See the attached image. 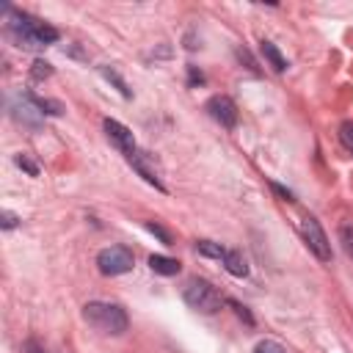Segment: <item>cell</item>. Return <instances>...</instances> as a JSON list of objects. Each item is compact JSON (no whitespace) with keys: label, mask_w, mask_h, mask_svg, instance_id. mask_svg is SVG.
<instances>
[{"label":"cell","mask_w":353,"mask_h":353,"mask_svg":"<svg viewBox=\"0 0 353 353\" xmlns=\"http://www.w3.org/2000/svg\"><path fill=\"white\" fill-rule=\"evenodd\" d=\"M254 353H287L276 339H262L256 347H254Z\"/></svg>","instance_id":"d6986e66"},{"label":"cell","mask_w":353,"mask_h":353,"mask_svg":"<svg viewBox=\"0 0 353 353\" xmlns=\"http://www.w3.org/2000/svg\"><path fill=\"white\" fill-rule=\"evenodd\" d=\"M298 229H301V237H303L306 248H309L320 262H331V243H328V237H325L320 221L312 218V215H306V218H301V226H298Z\"/></svg>","instance_id":"5b68a950"},{"label":"cell","mask_w":353,"mask_h":353,"mask_svg":"<svg viewBox=\"0 0 353 353\" xmlns=\"http://www.w3.org/2000/svg\"><path fill=\"white\" fill-rule=\"evenodd\" d=\"M204 83V72L199 66H188V85H201Z\"/></svg>","instance_id":"603a6c76"},{"label":"cell","mask_w":353,"mask_h":353,"mask_svg":"<svg viewBox=\"0 0 353 353\" xmlns=\"http://www.w3.org/2000/svg\"><path fill=\"white\" fill-rule=\"evenodd\" d=\"M149 268H152L154 273H160V276H176L182 265H179L176 259H171V256H163V254H152V256H149Z\"/></svg>","instance_id":"30bf717a"},{"label":"cell","mask_w":353,"mask_h":353,"mask_svg":"<svg viewBox=\"0 0 353 353\" xmlns=\"http://www.w3.org/2000/svg\"><path fill=\"white\" fill-rule=\"evenodd\" d=\"M41 110L33 105V99H30V94H25L17 105H14V119L17 121H22V124H28V127H39V121H41Z\"/></svg>","instance_id":"9c48e42d"},{"label":"cell","mask_w":353,"mask_h":353,"mask_svg":"<svg viewBox=\"0 0 353 353\" xmlns=\"http://www.w3.org/2000/svg\"><path fill=\"white\" fill-rule=\"evenodd\" d=\"M28 353H47V350H44V347H41L36 339H30V342H28Z\"/></svg>","instance_id":"484cf974"},{"label":"cell","mask_w":353,"mask_h":353,"mask_svg":"<svg viewBox=\"0 0 353 353\" xmlns=\"http://www.w3.org/2000/svg\"><path fill=\"white\" fill-rule=\"evenodd\" d=\"M237 58H240V61H245V63H248V69H251V72H259V69H256V63H254V58H251V52H248V50H237Z\"/></svg>","instance_id":"d4e9b609"},{"label":"cell","mask_w":353,"mask_h":353,"mask_svg":"<svg viewBox=\"0 0 353 353\" xmlns=\"http://www.w3.org/2000/svg\"><path fill=\"white\" fill-rule=\"evenodd\" d=\"M146 232H152V234H154V237H157L160 243L171 245V234H168V232H165V229H163L160 223H152V221H146Z\"/></svg>","instance_id":"ffe728a7"},{"label":"cell","mask_w":353,"mask_h":353,"mask_svg":"<svg viewBox=\"0 0 353 353\" xmlns=\"http://www.w3.org/2000/svg\"><path fill=\"white\" fill-rule=\"evenodd\" d=\"M270 188H273V190H276V193H279L284 201H295V199H292V190H287L284 185H279V182H270Z\"/></svg>","instance_id":"cb8c5ba5"},{"label":"cell","mask_w":353,"mask_h":353,"mask_svg":"<svg viewBox=\"0 0 353 353\" xmlns=\"http://www.w3.org/2000/svg\"><path fill=\"white\" fill-rule=\"evenodd\" d=\"M3 11H6V30L14 39V44L22 47V50H33L36 52V50H44V47H50V44H55L61 39L58 28L41 22L39 17H33L28 11L11 8V6H6Z\"/></svg>","instance_id":"6da1fadb"},{"label":"cell","mask_w":353,"mask_h":353,"mask_svg":"<svg viewBox=\"0 0 353 353\" xmlns=\"http://www.w3.org/2000/svg\"><path fill=\"white\" fill-rule=\"evenodd\" d=\"M221 262H223V268H226L232 276H237V279L248 276V262H245V256H243L240 251H226V256H223Z\"/></svg>","instance_id":"8fae6325"},{"label":"cell","mask_w":353,"mask_h":353,"mask_svg":"<svg viewBox=\"0 0 353 353\" xmlns=\"http://www.w3.org/2000/svg\"><path fill=\"white\" fill-rule=\"evenodd\" d=\"M196 251L201 256H210V259H223L226 256V248L221 243H212V240H196Z\"/></svg>","instance_id":"5bb4252c"},{"label":"cell","mask_w":353,"mask_h":353,"mask_svg":"<svg viewBox=\"0 0 353 353\" xmlns=\"http://www.w3.org/2000/svg\"><path fill=\"white\" fill-rule=\"evenodd\" d=\"M226 303H229V306H232V309H234V314H237V317H243V320H245V323H248V325H254V317H251V312H248V309H245V306H243V303H237V301H234V298H229V301H226Z\"/></svg>","instance_id":"44dd1931"},{"label":"cell","mask_w":353,"mask_h":353,"mask_svg":"<svg viewBox=\"0 0 353 353\" xmlns=\"http://www.w3.org/2000/svg\"><path fill=\"white\" fill-rule=\"evenodd\" d=\"M135 265V256L127 245H108L97 254V268L99 273L105 276H121V273H130Z\"/></svg>","instance_id":"277c9868"},{"label":"cell","mask_w":353,"mask_h":353,"mask_svg":"<svg viewBox=\"0 0 353 353\" xmlns=\"http://www.w3.org/2000/svg\"><path fill=\"white\" fill-rule=\"evenodd\" d=\"M182 298L190 309L201 312V314H212L223 306V295L207 281V279H188V284L182 287Z\"/></svg>","instance_id":"3957f363"},{"label":"cell","mask_w":353,"mask_h":353,"mask_svg":"<svg viewBox=\"0 0 353 353\" xmlns=\"http://www.w3.org/2000/svg\"><path fill=\"white\" fill-rule=\"evenodd\" d=\"M52 74V63H47V61H33V69H30V77L33 80H44V77H50Z\"/></svg>","instance_id":"2e32d148"},{"label":"cell","mask_w":353,"mask_h":353,"mask_svg":"<svg viewBox=\"0 0 353 353\" xmlns=\"http://www.w3.org/2000/svg\"><path fill=\"white\" fill-rule=\"evenodd\" d=\"M339 141H342V146H345L347 152H353V121H345V124L339 127Z\"/></svg>","instance_id":"ac0fdd59"},{"label":"cell","mask_w":353,"mask_h":353,"mask_svg":"<svg viewBox=\"0 0 353 353\" xmlns=\"http://www.w3.org/2000/svg\"><path fill=\"white\" fill-rule=\"evenodd\" d=\"M259 50H262L265 61L273 66V72H284V69H287V58L279 52V47H276L273 41H262V47H259Z\"/></svg>","instance_id":"7c38bea8"},{"label":"cell","mask_w":353,"mask_h":353,"mask_svg":"<svg viewBox=\"0 0 353 353\" xmlns=\"http://www.w3.org/2000/svg\"><path fill=\"white\" fill-rule=\"evenodd\" d=\"M339 243H342L345 254L353 259V223H339Z\"/></svg>","instance_id":"9a60e30c"},{"label":"cell","mask_w":353,"mask_h":353,"mask_svg":"<svg viewBox=\"0 0 353 353\" xmlns=\"http://www.w3.org/2000/svg\"><path fill=\"white\" fill-rule=\"evenodd\" d=\"M99 74H102V77H105L108 83H113V85L119 88V94H121V97H127V99L132 97V91L127 88V83H124V77H121V74H119V72H116L113 66H99Z\"/></svg>","instance_id":"4fadbf2b"},{"label":"cell","mask_w":353,"mask_h":353,"mask_svg":"<svg viewBox=\"0 0 353 353\" xmlns=\"http://www.w3.org/2000/svg\"><path fill=\"white\" fill-rule=\"evenodd\" d=\"M83 320L88 325H94L97 331L110 334V336L124 334L127 325H130L127 312L119 303H110V301H91V303H85L83 306Z\"/></svg>","instance_id":"7a4b0ae2"},{"label":"cell","mask_w":353,"mask_h":353,"mask_svg":"<svg viewBox=\"0 0 353 353\" xmlns=\"http://www.w3.org/2000/svg\"><path fill=\"white\" fill-rule=\"evenodd\" d=\"M17 223H19V215H14L11 210H3V212H0V226H3L6 232H8V229H14Z\"/></svg>","instance_id":"7402d4cb"},{"label":"cell","mask_w":353,"mask_h":353,"mask_svg":"<svg viewBox=\"0 0 353 353\" xmlns=\"http://www.w3.org/2000/svg\"><path fill=\"white\" fill-rule=\"evenodd\" d=\"M14 163H17V165H19L22 171H28L30 176H39V163H33V160H30L28 154H22V152H19V154L14 157Z\"/></svg>","instance_id":"e0dca14e"},{"label":"cell","mask_w":353,"mask_h":353,"mask_svg":"<svg viewBox=\"0 0 353 353\" xmlns=\"http://www.w3.org/2000/svg\"><path fill=\"white\" fill-rule=\"evenodd\" d=\"M102 127H105V135H108V141L130 160L135 152H138V146H135V138H132V132L121 124V121H116V119H105L102 121Z\"/></svg>","instance_id":"ba28073f"},{"label":"cell","mask_w":353,"mask_h":353,"mask_svg":"<svg viewBox=\"0 0 353 353\" xmlns=\"http://www.w3.org/2000/svg\"><path fill=\"white\" fill-rule=\"evenodd\" d=\"M130 165L152 185V188H157L160 193H165V182H163V174H160V165L154 163V154H149V152H143V149H138L132 157H130Z\"/></svg>","instance_id":"52a82bcc"},{"label":"cell","mask_w":353,"mask_h":353,"mask_svg":"<svg viewBox=\"0 0 353 353\" xmlns=\"http://www.w3.org/2000/svg\"><path fill=\"white\" fill-rule=\"evenodd\" d=\"M204 110H207L210 119H215L221 127L234 130V124H237V105H234L232 97H226V94H215V97L207 99Z\"/></svg>","instance_id":"8992f818"}]
</instances>
